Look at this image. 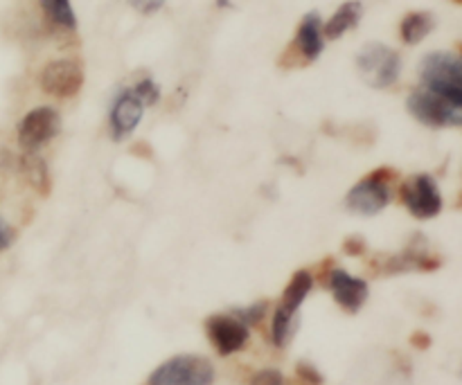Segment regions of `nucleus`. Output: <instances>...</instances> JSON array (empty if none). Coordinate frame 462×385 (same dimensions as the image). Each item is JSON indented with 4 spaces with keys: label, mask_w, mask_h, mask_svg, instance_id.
<instances>
[{
    "label": "nucleus",
    "mask_w": 462,
    "mask_h": 385,
    "mask_svg": "<svg viewBox=\"0 0 462 385\" xmlns=\"http://www.w3.org/2000/svg\"><path fill=\"white\" fill-rule=\"evenodd\" d=\"M311 289H314V278L310 270L302 269L291 275L280 298V305L273 311V323H271V338L275 347H287L293 338L298 327V309L307 300Z\"/></svg>",
    "instance_id": "obj_1"
},
{
    "label": "nucleus",
    "mask_w": 462,
    "mask_h": 385,
    "mask_svg": "<svg viewBox=\"0 0 462 385\" xmlns=\"http://www.w3.org/2000/svg\"><path fill=\"white\" fill-rule=\"evenodd\" d=\"M424 88L462 106V52H431L420 63Z\"/></svg>",
    "instance_id": "obj_2"
},
{
    "label": "nucleus",
    "mask_w": 462,
    "mask_h": 385,
    "mask_svg": "<svg viewBox=\"0 0 462 385\" xmlns=\"http://www.w3.org/2000/svg\"><path fill=\"white\" fill-rule=\"evenodd\" d=\"M397 180V171L393 167H377L365 174L355 188L347 192L346 207L359 216H374L388 207L393 198V183Z\"/></svg>",
    "instance_id": "obj_3"
},
{
    "label": "nucleus",
    "mask_w": 462,
    "mask_h": 385,
    "mask_svg": "<svg viewBox=\"0 0 462 385\" xmlns=\"http://www.w3.org/2000/svg\"><path fill=\"white\" fill-rule=\"evenodd\" d=\"M356 70L370 88L386 90L400 81L402 57L386 43H365L356 54Z\"/></svg>",
    "instance_id": "obj_4"
},
{
    "label": "nucleus",
    "mask_w": 462,
    "mask_h": 385,
    "mask_svg": "<svg viewBox=\"0 0 462 385\" xmlns=\"http://www.w3.org/2000/svg\"><path fill=\"white\" fill-rule=\"evenodd\" d=\"M215 365L206 356L179 354L158 365L147 385H215Z\"/></svg>",
    "instance_id": "obj_5"
},
{
    "label": "nucleus",
    "mask_w": 462,
    "mask_h": 385,
    "mask_svg": "<svg viewBox=\"0 0 462 385\" xmlns=\"http://www.w3.org/2000/svg\"><path fill=\"white\" fill-rule=\"evenodd\" d=\"M406 108H409L415 120L422 122L424 126H431V129L462 126V106L449 102L442 95L433 93V90L424 88V86H420L409 95Z\"/></svg>",
    "instance_id": "obj_6"
},
{
    "label": "nucleus",
    "mask_w": 462,
    "mask_h": 385,
    "mask_svg": "<svg viewBox=\"0 0 462 385\" xmlns=\"http://www.w3.org/2000/svg\"><path fill=\"white\" fill-rule=\"evenodd\" d=\"M61 133V115L52 106H36L23 115L16 126V142L23 153H39Z\"/></svg>",
    "instance_id": "obj_7"
},
{
    "label": "nucleus",
    "mask_w": 462,
    "mask_h": 385,
    "mask_svg": "<svg viewBox=\"0 0 462 385\" xmlns=\"http://www.w3.org/2000/svg\"><path fill=\"white\" fill-rule=\"evenodd\" d=\"M84 66L70 57L52 59L39 72V88L54 99L77 97L84 88Z\"/></svg>",
    "instance_id": "obj_8"
},
{
    "label": "nucleus",
    "mask_w": 462,
    "mask_h": 385,
    "mask_svg": "<svg viewBox=\"0 0 462 385\" xmlns=\"http://www.w3.org/2000/svg\"><path fill=\"white\" fill-rule=\"evenodd\" d=\"M400 201L420 221L436 219L445 207L440 188L431 174H413L400 185Z\"/></svg>",
    "instance_id": "obj_9"
},
{
    "label": "nucleus",
    "mask_w": 462,
    "mask_h": 385,
    "mask_svg": "<svg viewBox=\"0 0 462 385\" xmlns=\"http://www.w3.org/2000/svg\"><path fill=\"white\" fill-rule=\"evenodd\" d=\"M208 341L219 356H233L246 350L251 332L235 314H215L206 320Z\"/></svg>",
    "instance_id": "obj_10"
},
{
    "label": "nucleus",
    "mask_w": 462,
    "mask_h": 385,
    "mask_svg": "<svg viewBox=\"0 0 462 385\" xmlns=\"http://www.w3.org/2000/svg\"><path fill=\"white\" fill-rule=\"evenodd\" d=\"M144 117V104L143 99L135 95L134 88H122L120 93L113 99L111 108H108V131H111V138L122 142L129 135H134V131L138 129V124Z\"/></svg>",
    "instance_id": "obj_11"
},
{
    "label": "nucleus",
    "mask_w": 462,
    "mask_h": 385,
    "mask_svg": "<svg viewBox=\"0 0 462 385\" xmlns=\"http://www.w3.org/2000/svg\"><path fill=\"white\" fill-rule=\"evenodd\" d=\"M328 289L332 291L334 300L347 314H356L368 300V282L361 278H355L343 269H332L328 278Z\"/></svg>",
    "instance_id": "obj_12"
},
{
    "label": "nucleus",
    "mask_w": 462,
    "mask_h": 385,
    "mask_svg": "<svg viewBox=\"0 0 462 385\" xmlns=\"http://www.w3.org/2000/svg\"><path fill=\"white\" fill-rule=\"evenodd\" d=\"M323 18L319 12H310L298 23L296 36H293V50L305 63H314L325 50Z\"/></svg>",
    "instance_id": "obj_13"
},
{
    "label": "nucleus",
    "mask_w": 462,
    "mask_h": 385,
    "mask_svg": "<svg viewBox=\"0 0 462 385\" xmlns=\"http://www.w3.org/2000/svg\"><path fill=\"white\" fill-rule=\"evenodd\" d=\"M364 16V5L361 0H346L328 21H323V34L328 41H337L346 36L347 32L355 30Z\"/></svg>",
    "instance_id": "obj_14"
},
{
    "label": "nucleus",
    "mask_w": 462,
    "mask_h": 385,
    "mask_svg": "<svg viewBox=\"0 0 462 385\" xmlns=\"http://www.w3.org/2000/svg\"><path fill=\"white\" fill-rule=\"evenodd\" d=\"M436 27V18L429 12H411L402 18L400 36L406 45H418L427 39Z\"/></svg>",
    "instance_id": "obj_15"
},
{
    "label": "nucleus",
    "mask_w": 462,
    "mask_h": 385,
    "mask_svg": "<svg viewBox=\"0 0 462 385\" xmlns=\"http://www.w3.org/2000/svg\"><path fill=\"white\" fill-rule=\"evenodd\" d=\"M18 171H21L23 179L32 185L34 189H39L43 197H48L50 192V171L45 165L43 158L39 153H23L16 162Z\"/></svg>",
    "instance_id": "obj_16"
},
{
    "label": "nucleus",
    "mask_w": 462,
    "mask_h": 385,
    "mask_svg": "<svg viewBox=\"0 0 462 385\" xmlns=\"http://www.w3.org/2000/svg\"><path fill=\"white\" fill-rule=\"evenodd\" d=\"M41 9H43L45 18H48L54 27H59V30H77V14L75 9H72L70 0H41Z\"/></svg>",
    "instance_id": "obj_17"
},
{
    "label": "nucleus",
    "mask_w": 462,
    "mask_h": 385,
    "mask_svg": "<svg viewBox=\"0 0 462 385\" xmlns=\"http://www.w3.org/2000/svg\"><path fill=\"white\" fill-rule=\"evenodd\" d=\"M266 309H269V302L262 300V302H255V305L246 307V309H235L233 314L237 316L246 327H255V325H260L262 320H264Z\"/></svg>",
    "instance_id": "obj_18"
},
{
    "label": "nucleus",
    "mask_w": 462,
    "mask_h": 385,
    "mask_svg": "<svg viewBox=\"0 0 462 385\" xmlns=\"http://www.w3.org/2000/svg\"><path fill=\"white\" fill-rule=\"evenodd\" d=\"M134 90H135V95L143 99L144 106H153V104L161 99V88H158V86L153 84V79H149V77L140 79L138 84L134 86Z\"/></svg>",
    "instance_id": "obj_19"
},
{
    "label": "nucleus",
    "mask_w": 462,
    "mask_h": 385,
    "mask_svg": "<svg viewBox=\"0 0 462 385\" xmlns=\"http://www.w3.org/2000/svg\"><path fill=\"white\" fill-rule=\"evenodd\" d=\"M248 385H287V379H284V374L280 370L264 368L253 374Z\"/></svg>",
    "instance_id": "obj_20"
},
{
    "label": "nucleus",
    "mask_w": 462,
    "mask_h": 385,
    "mask_svg": "<svg viewBox=\"0 0 462 385\" xmlns=\"http://www.w3.org/2000/svg\"><path fill=\"white\" fill-rule=\"evenodd\" d=\"M296 372H298V377H300L305 383L323 385V374H320L319 370H316L311 363H298Z\"/></svg>",
    "instance_id": "obj_21"
},
{
    "label": "nucleus",
    "mask_w": 462,
    "mask_h": 385,
    "mask_svg": "<svg viewBox=\"0 0 462 385\" xmlns=\"http://www.w3.org/2000/svg\"><path fill=\"white\" fill-rule=\"evenodd\" d=\"M14 237H16V233H14V228L7 224V221L3 219V216H0V252L7 251V248L12 246Z\"/></svg>",
    "instance_id": "obj_22"
},
{
    "label": "nucleus",
    "mask_w": 462,
    "mask_h": 385,
    "mask_svg": "<svg viewBox=\"0 0 462 385\" xmlns=\"http://www.w3.org/2000/svg\"><path fill=\"white\" fill-rule=\"evenodd\" d=\"M343 251H346L347 255H364V252H365V242H364V237H350V239H346V243H343Z\"/></svg>",
    "instance_id": "obj_23"
},
{
    "label": "nucleus",
    "mask_w": 462,
    "mask_h": 385,
    "mask_svg": "<svg viewBox=\"0 0 462 385\" xmlns=\"http://www.w3.org/2000/svg\"><path fill=\"white\" fill-rule=\"evenodd\" d=\"M162 3H165V0H131V5H134L135 9H140L143 14L158 12V9L162 7Z\"/></svg>",
    "instance_id": "obj_24"
},
{
    "label": "nucleus",
    "mask_w": 462,
    "mask_h": 385,
    "mask_svg": "<svg viewBox=\"0 0 462 385\" xmlns=\"http://www.w3.org/2000/svg\"><path fill=\"white\" fill-rule=\"evenodd\" d=\"M16 162H18V158L14 156L9 149L0 147V170H12V167H16Z\"/></svg>",
    "instance_id": "obj_25"
},
{
    "label": "nucleus",
    "mask_w": 462,
    "mask_h": 385,
    "mask_svg": "<svg viewBox=\"0 0 462 385\" xmlns=\"http://www.w3.org/2000/svg\"><path fill=\"white\" fill-rule=\"evenodd\" d=\"M411 343H413V347H418V350H427V347L431 345V336L424 332H415L413 336H411Z\"/></svg>",
    "instance_id": "obj_26"
},
{
    "label": "nucleus",
    "mask_w": 462,
    "mask_h": 385,
    "mask_svg": "<svg viewBox=\"0 0 462 385\" xmlns=\"http://www.w3.org/2000/svg\"><path fill=\"white\" fill-rule=\"evenodd\" d=\"M454 3H456V5H462V0H454Z\"/></svg>",
    "instance_id": "obj_27"
},
{
    "label": "nucleus",
    "mask_w": 462,
    "mask_h": 385,
    "mask_svg": "<svg viewBox=\"0 0 462 385\" xmlns=\"http://www.w3.org/2000/svg\"><path fill=\"white\" fill-rule=\"evenodd\" d=\"M460 52H462V45H460Z\"/></svg>",
    "instance_id": "obj_28"
}]
</instances>
